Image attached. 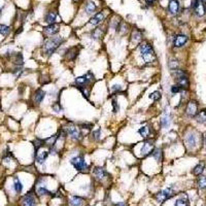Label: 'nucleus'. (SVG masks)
Listing matches in <instances>:
<instances>
[{"instance_id": "473e14b6", "label": "nucleus", "mask_w": 206, "mask_h": 206, "mask_svg": "<svg viewBox=\"0 0 206 206\" xmlns=\"http://www.w3.org/2000/svg\"><path fill=\"white\" fill-rule=\"evenodd\" d=\"M15 63L17 64L18 66H22V65L24 64V58L21 53H18L17 55L15 56Z\"/></svg>"}, {"instance_id": "f704fd0d", "label": "nucleus", "mask_w": 206, "mask_h": 206, "mask_svg": "<svg viewBox=\"0 0 206 206\" xmlns=\"http://www.w3.org/2000/svg\"><path fill=\"white\" fill-rule=\"evenodd\" d=\"M102 36V29L101 28H96L95 30L92 32V38L98 39Z\"/></svg>"}, {"instance_id": "58836bf2", "label": "nucleus", "mask_w": 206, "mask_h": 206, "mask_svg": "<svg viewBox=\"0 0 206 206\" xmlns=\"http://www.w3.org/2000/svg\"><path fill=\"white\" fill-rule=\"evenodd\" d=\"M52 109H53L55 113H60L62 111V106H61V104H60V103L56 102V103H54V104L52 105Z\"/></svg>"}, {"instance_id": "5701e85b", "label": "nucleus", "mask_w": 206, "mask_h": 206, "mask_svg": "<svg viewBox=\"0 0 206 206\" xmlns=\"http://www.w3.org/2000/svg\"><path fill=\"white\" fill-rule=\"evenodd\" d=\"M77 55H78V50H77V48H71L69 50H67L65 56H66L67 60H74L77 57Z\"/></svg>"}, {"instance_id": "6e6552de", "label": "nucleus", "mask_w": 206, "mask_h": 206, "mask_svg": "<svg viewBox=\"0 0 206 206\" xmlns=\"http://www.w3.org/2000/svg\"><path fill=\"white\" fill-rule=\"evenodd\" d=\"M59 31H60V25H59V24H49L48 26L43 28L44 34L49 35V36H52V35L57 34Z\"/></svg>"}, {"instance_id": "f3484780", "label": "nucleus", "mask_w": 206, "mask_h": 206, "mask_svg": "<svg viewBox=\"0 0 206 206\" xmlns=\"http://www.w3.org/2000/svg\"><path fill=\"white\" fill-rule=\"evenodd\" d=\"M22 204L24 206H35V198L33 195L27 194L23 199H22Z\"/></svg>"}, {"instance_id": "a211bd4d", "label": "nucleus", "mask_w": 206, "mask_h": 206, "mask_svg": "<svg viewBox=\"0 0 206 206\" xmlns=\"http://www.w3.org/2000/svg\"><path fill=\"white\" fill-rule=\"evenodd\" d=\"M49 154H50V153H49V152H46V151L36 153V157H35V160H36V163H37V164L43 165L44 162H46V158H48Z\"/></svg>"}, {"instance_id": "72a5a7b5", "label": "nucleus", "mask_w": 206, "mask_h": 206, "mask_svg": "<svg viewBox=\"0 0 206 206\" xmlns=\"http://www.w3.org/2000/svg\"><path fill=\"white\" fill-rule=\"evenodd\" d=\"M10 32V28L8 26H5V25H0V34L2 36H6L8 35Z\"/></svg>"}, {"instance_id": "4468645a", "label": "nucleus", "mask_w": 206, "mask_h": 206, "mask_svg": "<svg viewBox=\"0 0 206 206\" xmlns=\"http://www.w3.org/2000/svg\"><path fill=\"white\" fill-rule=\"evenodd\" d=\"M104 20V13L100 12V13H97L91 18L90 20V24L91 25H94V26H97L99 25L100 23Z\"/></svg>"}, {"instance_id": "c9c22d12", "label": "nucleus", "mask_w": 206, "mask_h": 206, "mask_svg": "<svg viewBox=\"0 0 206 206\" xmlns=\"http://www.w3.org/2000/svg\"><path fill=\"white\" fill-rule=\"evenodd\" d=\"M174 206H188V197L185 196V199H183V197L182 198L177 199V200L175 201Z\"/></svg>"}, {"instance_id": "39448f33", "label": "nucleus", "mask_w": 206, "mask_h": 206, "mask_svg": "<svg viewBox=\"0 0 206 206\" xmlns=\"http://www.w3.org/2000/svg\"><path fill=\"white\" fill-rule=\"evenodd\" d=\"M173 195H174L173 189H171V188H167V189H164V190H162V191L158 192V193L156 194V199L158 202L163 203L166 200H168V199L171 198Z\"/></svg>"}, {"instance_id": "7ed1b4c3", "label": "nucleus", "mask_w": 206, "mask_h": 206, "mask_svg": "<svg viewBox=\"0 0 206 206\" xmlns=\"http://www.w3.org/2000/svg\"><path fill=\"white\" fill-rule=\"evenodd\" d=\"M94 82V75L92 72H88L85 75H82L79 77H77L74 80L75 85L78 87V88H86L87 86H89L90 84Z\"/></svg>"}, {"instance_id": "f257e3e1", "label": "nucleus", "mask_w": 206, "mask_h": 206, "mask_svg": "<svg viewBox=\"0 0 206 206\" xmlns=\"http://www.w3.org/2000/svg\"><path fill=\"white\" fill-rule=\"evenodd\" d=\"M63 42H64L63 37H61V36L52 37V38L48 39L43 43V46H42V53H43L46 56L53 55V54L56 52V50H57V49L59 48Z\"/></svg>"}, {"instance_id": "de8ad7c7", "label": "nucleus", "mask_w": 206, "mask_h": 206, "mask_svg": "<svg viewBox=\"0 0 206 206\" xmlns=\"http://www.w3.org/2000/svg\"><path fill=\"white\" fill-rule=\"evenodd\" d=\"M116 206H126V204H125V202H118L116 203Z\"/></svg>"}, {"instance_id": "f03ea898", "label": "nucleus", "mask_w": 206, "mask_h": 206, "mask_svg": "<svg viewBox=\"0 0 206 206\" xmlns=\"http://www.w3.org/2000/svg\"><path fill=\"white\" fill-rule=\"evenodd\" d=\"M139 53L145 63H152L156 60V54L153 46L147 42H142L139 44Z\"/></svg>"}, {"instance_id": "4be33fe9", "label": "nucleus", "mask_w": 206, "mask_h": 206, "mask_svg": "<svg viewBox=\"0 0 206 206\" xmlns=\"http://www.w3.org/2000/svg\"><path fill=\"white\" fill-rule=\"evenodd\" d=\"M96 10H97V5L93 1H88L85 5V12L87 15H92L93 13H95Z\"/></svg>"}, {"instance_id": "9b49d317", "label": "nucleus", "mask_w": 206, "mask_h": 206, "mask_svg": "<svg viewBox=\"0 0 206 206\" xmlns=\"http://www.w3.org/2000/svg\"><path fill=\"white\" fill-rule=\"evenodd\" d=\"M160 124L162 128H164V129L169 128L170 124H171V116L168 113V109L165 110L164 113H163L162 118H161V121H160Z\"/></svg>"}, {"instance_id": "a18cd8bd", "label": "nucleus", "mask_w": 206, "mask_h": 206, "mask_svg": "<svg viewBox=\"0 0 206 206\" xmlns=\"http://www.w3.org/2000/svg\"><path fill=\"white\" fill-rule=\"evenodd\" d=\"M145 2H146L147 5H153L154 2H156V0H145Z\"/></svg>"}, {"instance_id": "423d86ee", "label": "nucleus", "mask_w": 206, "mask_h": 206, "mask_svg": "<svg viewBox=\"0 0 206 206\" xmlns=\"http://www.w3.org/2000/svg\"><path fill=\"white\" fill-rule=\"evenodd\" d=\"M198 113V103L194 100L190 101L187 104V107H185V115L190 118H194V116H197Z\"/></svg>"}, {"instance_id": "8fccbe9b", "label": "nucleus", "mask_w": 206, "mask_h": 206, "mask_svg": "<svg viewBox=\"0 0 206 206\" xmlns=\"http://www.w3.org/2000/svg\"><path fill=\"white\" fill-rule=\"evenodd\" d=\"M73 1H75V2H79L80 0H73Z\"/></svg>"}, {"instance_id": "2f4dec72", "label": "nucleus", "mask_w": 206, "mask_h": 206, "mask_svg": "<svg viewBox=\"0 0 206 206\" xmlns=\"http://www.w3.org/2000/svg\"><path fill=\"white\" fill-rule=\"evenodd\" d=\"M162 98V94L160 91H154L149 95V99H152L153 101H159Z\"/></svg>"}, {"instance_id": "bb28decb", "label": "nucleus", "mask_w": 206, "mask_h": 206, "mask_svg": "<svg viewBox=\"0 0 206 206\" xmlns=\"http://www.w3.org/2000/svg\"><path fill=\"white\" fill-rule=\"evenodd\" d=\"M13 190H15V193L20 194L22 191H23V185H22L21 180L18 177L13 178Z\"/></svg>"}, {"instance_id": "e433bc0d", "label": "nucleus", "mask_w": 206, "mask_h": 206, "mask_svg": "<svg viewBox=\"0 0 206 206\" xmlns=\"http://www.w3.org/2000/svg\"><path fill=\"white\" fill-rule=\"evenodd\" d=\"M198 187L201 190L206 189V176H200L198 178Z\"/></svg>"}, {"instance_id": "1a4fd4ad", "label": "nucleus", "mask_w": 206, "mask_h": 206, "mask_svg": "<svg viewBox=\"0 0 206 206\" xmlns=\"http://www.w3.org/2000/svg\"><path fill=\"white\" fill-rule=\"evenodd\" d=\"M185 145H187L189 149H194L197 145V136L191 132V133H189L185 137Z\"/></svg>"}, {"instance_id": "0eeeda50", "label": "nucleus", "mask_w": 206, "mask_h": 206, "mask_svg": "<svg viewBox=\"0 0 206 206\" xmlns=\"http://www.w3.org/2000/svg\"><path fill=\"white\" fill-rule=\"evenodd\" d=\"M65 131H66L67 135L70 136L73 140H79L82 137V133H80L79 129L75 126H68Z\"/></svg>"}, {"instance_id": "79ce46f5", "label": "nucleus", "mask_w": 206, "mask_h": 206, "mask_svg": "<svg viewBox=\"0 0 206 206\" xmlns=\"http://www.w3.org/2000/svg\"><path fill=\"white\" fill-rule=\"evenodd\" d=\"M100 133H101V131H100V129L96 130V131H94L93 133H92V135H93V138L95 140H98L100 138Z\"/></svg>"}, {"instance_id": "cd10ccee", "label": "nucleus", "mask_w": 206, "mask_h": 206, "mask_svg": "<svg viewBox=\"0 0 206 206\" xmlns=\"http://www.w3.org/2000/svg\"><path fill=\"white\" fill-rule=\"evenodd\" d=\"M204 169H205L204 163H199V164H197L196 166L194 167L193 173L195 175H201V174L203 173V171H204Z\"/></svg>"}, {"instance_id": "20e7f679", "label": "nucleus", "mask_w": 206, "mask_h": 206, "mask_svg": "<svg viewBox=\"0 0 206 206\" xmlns=\"http://www.w3.org/2000/svg\"><path fill=\"white\" fill-rule=\"evenodd\" d=\"M70 163L72 164V166L75 168L78 171H84L88 168V165H87L86 161H85V158L82 156H77L73 157L70 160Z\"/></svg>"}, {"instance_id": "b1692460", "label": "nucleus", "mask_w": 206, "mask_h": 206, "mask_svg": "<svg viewBox=\"0 0 206 206\" xmlns=\"http://www.w3.org/2000/svg\"><path fill=\"white\" fill-rule=\"evenodd\" d=\"M195 118H196V122L199 123V124L206 123V109H202V110L199 111L197 116H195Z\"/></svg>"}, {"instance_id": "2eb2a0df", "label": "nucleus", "mask_w": 206, "mask_h": 206, "mask_svg": "<svg viewBox=\"0 0 206 206\" xmlns=\"http://www.w3.org/2000/svg\"><path fill=\"white\" fill-rule=\"evenodd\" d=\"M93 174H94V176L99 180H103V178L107 176L106 171H105L104 168H102V167H96L93 171Z\"/></svg>"}, {"instance_id": "c756f323", "label": "nucleus", "mask_w": 206, "mask_h": 206, "mask_svg": "<svg viewBox=\"0 0 206 206\" xmlns=\"http://www.w3.org/2000/svg\"><path fill=\"white\" fill-rule=\"evenodd\" d=\"M152 156L154 158L156 161H162L163 159V153H162V149H154L153 152H152Z\"/></svg>"}, {"instance_id": "f8f14e48", "label": "nucleus", "mask_w": 206, "mask_h": 206, "mask_svg": "<svg viewBox=\"0 0 206 206\" xmlns=\"http://www.w3.org/2000/svg\"><path fill=\"white\" fill-rule=\"evenodd\" d=\"M188 42V36L183 34H178L175 36L174 38V41H173V46L175 48H182L185 43Z\"/></svg>"}, {"instance_id": "a19ab883", "label": "nucleus", "mask_w": 206, "mask_h": 206, "mask_svg": "<svg viewBox=\"0 0 206 206\" xmlns=\"http://www.w3.org/2000/svg\"><path fill=\"white\" fill-rule=\"evenodd\" d=\"M181 90V88L180 86H178L177 84L176 85H173V86L171 87V93L172 94H176V93H180Z\"/></svg>"}, {"instance_id": "ddd939ff", "label": "nucleus", "mask_w": 206, "mask_h": 206, "mask_svg": "<svg viewBox=\"0 0 206 206\" xmlns=\"http://www.w3.org/2000/svg\"><path fill=\"white\" fill-rule=\"evenodd\" d=\"M153 151H154V143L151 142V141H145L142 144L140 153H141L142 157H145V156H147V154H152V152Z\"/></svg>"}, {"instance_id": "412c9836", "label": "nucleus", "mask_w": 206, "mask_h": 206, "mask_svg": "<svg viewBox=\"0 0 206 206\" xmlns=\"http://www.w3.org/2000/svg\"><path fill=\"white\" fill-rule=\"evenodd\" d=\"M177 79V85L182 89H188L190 86V82H189V78H188L187 74L185 75H182V77L176 78Z\"/></svg>"}, {"instance_id": "4c0bfd02", "label": "nucleus", "mask_w": 206, "mask_h": 206, "mask_svg": "<svg viewBox=\"0 0 206 206\" xmlns=\"http://www.w3.org/2000/svg\"><path fill=\"white\" fill-rule=\"evenodd\" d=\"M168 66H169L170 70L174 71L178 68V61L177 60H170L169 63H168Z\"/></svg>"}, {"instance_id": "6ab92c4d", "label": "nucleus", "mask_w": 206, "mask_h": 206, "mask_svg": "<svg viewBox=\"0 0 206 206\" xmlns=\"http://www.w3.org/2000/svg\"><path fill=\"white\" fill-rule=\"evenodd\" d=\"M57 12H49L46 13V15H44V22H46L48 24H55L56 20H57Z\"/></svg>"}, {"instance_id": "9d476101", "label": "nucleus", "mask_w": 206, "mask_h": 206, "mask_svg": "<svg viewBox=\"0 0 206 206\" xmlns=\"http://www.w3.org/2000/svg\"><path fill=\"white\" fill-rule=\"evenodd\" d=\"M168 10H169L170 15H177L178 12H180V2H178V0H170L169 4H168Z\"/></svg>"}, {"instance_id": "a878e982", "label": "nucleus", "mask_w": 206, "mask_h": 206, "mask_svg": "<svg viewBox=\"0 0 206 206\" xmlns=\"http://www.w3.org/2000/svg\"><path fill=\"white\" fill-rule=\"evenodd\" d=\"M131 40H132V42H134V43H139V42L142 40L141 32L138 30H134L131 34Z\"/></svg>"}, {"instance_id": "ea45409f", "label": "nucleus", "mask_w": 206, "mask_h": 206, "mask_svg": "<svg viewBox=\"0 0 206 206\" xmlns=\"http://www.w3.org/2000/svg\"><path fill=\"white\" fill-rule=\"evenodd\" d=\"M13 74H15V77H19L20 75H21L22 73H23V69H22L21 67H19V66H18V67H17V68H15V69H13Z\"/></svg>"}, {"instance_id": "c85d7f7f", "label": "nucleus", "mask_w": 206, "mask_h": 206, "mask_svg": "<svg viewBox=\"0 0 206 206\" xmlns=\"http://www.w3.org/2000/svg\"><path fill=\"white\" fill-rule=\"evenodd\" d=\"M138 133H139V135L141 136L142 138H147L149 136V133H151V130H149V126H143L141 128H139Z\"/></svg>"}, {"instance_id": "7c9ffc66", "label": "nucleus", "mask_w": 206, "mask_h": 206, "mask_svg": "<svg viewBox=\"0 0 206 206\" xmlns=\"http://www.w3.org/2000/svg\"><path fill=\"white\" fill-rule=\"evenodd\" d=\"M36 193L39 195V196H46V195H51L50 191L46 189V185H38L36 188Z\"/></svg>"}, {"instance_id": "37998d69", "label": "nucleus", "mask_w": 206, "mask_h": 206, "mask_svg": "<svg viewBox=\"0 0 206 206\" xmlns=\"http://www.w3.org/2000/svg\"><path fill=\"white\" fill-rule=\"evenodd\" d=\"M113 113H116L120 110V105H118V103L116 100H113Z\"/></svg>"}, {"instance_id": "49530a36", "label": "nucleus", "mask_w": 206, "mask_h": 206, "mask_svg": "<svg viewBox=\"0 0 206 206\" xmlns=\"http://www.w3.org/2000/svg\"><path fill=\"white\" fill-rule=\"evenodd\" d=\"M203 144H204V146L206 149V133L204 134V136H203Z\"/></svg>"}, {"instance_id": "393cba45", "label": "nucleus", "mask_w": 206, "mask_h": 206, "mask_svg": "<svg viewBox=\"0 0 206 206\" xmlns=\"http://www.w3.org/2000/svg\"><path fill=\"white\" fill-rule=\"evenodd\" d=\"M70 206H82L84 204V199L78 196H72L69 200Z\"/></svg>"}, {"instance_id": "dca6fc26", "label": "nucleus", "mask_w": 206, "mask_h": 206, "mask_svg": "<svg viewBox=\"0 0 206 206\" xmlns=\"http://www.w3.org/2000/svg\"><path fill=\"white\" fill-rule=\"evenodd\" d=\"M195 13H196L197 17H203V15H205L206 13V5L205 3H203V2H199L198 5L196 6V8L194 10Z\"/></svg>"}, {"instance_id": "c03bdc74", "label": "nucleus", "mask_w": 206, "mask_h": 206, "mask_svg": "<svg viewBox=\"0 0 206 206\" xmlns=\"http://www.w3.org/2000/svg\"><path fill=\"white\" fill-rule=\"evenodd\" d=\"M111 91L115 92V93H116V92L122 91V86H120V85H115V86L111 87Z\"/></svg>"}, {"instance_id": "09e8293b", "label": "nucleus", "mask_w": 206, "mask_h": 206, "mask_svg": "<svg viewBox=\"0 0 206 206\" xmlns=\"http://www.w3.org/2000/svg\"><path fill=\"white\" fill-rule=\"evenodd\" d=\"M201 2H203V3H206V0H200Z\"/></svg>"}, {"instance_id": "aec40b11", "label": "nucleus", "mask_w": 206, "mask_h": 206, "mask_svg": "<svg viewBox=\"0 0 206 206\" xmlns=\"http://www.w3.org/2000/svg\"><path fill=\"white\" fill-rule=\"evenodd\" d=\"M46 92H44L43 90H40V89L37 90L34 94V102L36 103V104L41 103L43 101L44 98H46Z\"/></svg>"}]
</instances>
